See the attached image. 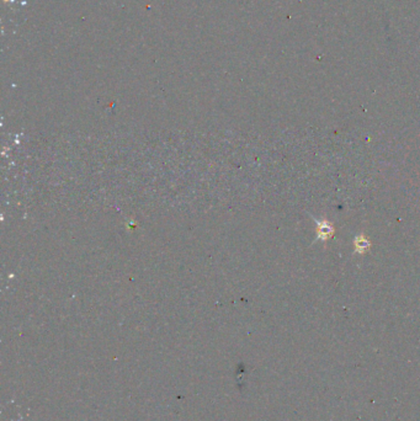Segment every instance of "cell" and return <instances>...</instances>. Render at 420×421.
Segmentation results:
<instances>
[{
  "label": "cell",
  "mask_w": 420,
  "mask_h": 421,
  "mask_svg": "<svg viewBox=\"0 0 420 421\" xmlns=\"http://www.w3.org/2000/svg\"><path fill=\"white\" fill-rule=\"evenodd\" d=\"M317 234H318V239L325 242V240L333 237V225L329 222H327V220H317Z\"/></svg>",
  "instance_id": "1"
},
{
  "label": "cell",
  "mask_w": 420,
  "mask_h": 421,
  "mask_svg": "<svg viewBox=\"0 0 420 421\" xmlns=\"http://www.w3.org/2000/svg\"><path fill=\"white\" fill-rule=\"evenodd\" d=\"M370 248V242L364 236H360L355 239V249L359 253H365Z\"/></svg>",
  "instance_id": "2"
}]
</instances>
